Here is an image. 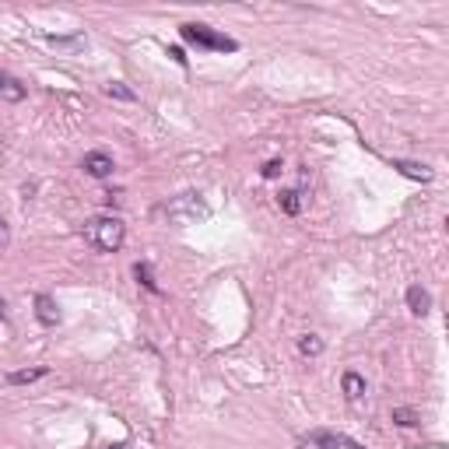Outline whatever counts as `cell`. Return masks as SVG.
Instances as JSON below:
<instances>
[{
	"label": "cell",
	"instance_id": "6da1fadb",
	"mask_svg": "<svg viewBox=\"0 0 449 449\" xmlns=\"http://www.w3.org/2000/svg\"><path fill=\"white\" fill-rule=\"evenodd\" d=\"M84 239L98 249V253H116L126 239V225L119 218H95L84 225Z\"/></svg>",
	"mask_w": 449,
	"mask_h": 449
},
{
	"label": "cell",
	"instance_id": "7a4b0ae2",
	"mask_svg": "<svg viewBox=\"0 0 449 449\" xmlns=\"http://www.w3.org/2000/svg\"><path fill=\"white\" fill-rule=\"evenodd\" d=\"M207 214H211V207L204 204L200 193H179V197H172V200L165 204V218H169L172 225H179V228L197 225V221H204Z\"/></svg>",
	"mask_w": 449,
	"mask_h": 449
},
{
	"label": "cell",
	"instance_id": "3957f363",
	"mask_svg": "<svg viewBox=\"0 0 449 449\" xmlns=\"http://www.w3.org/2000/svg\"><path fill=\"white\" fill-rule=\"evenodd\" d=\"M179 32H183V39H186V42H193V46H200V49H218V53H235V49H239V42H235V39L218 35L214 28L197 25V21H186Z\"/></svg>",
	"mask_w": 449,
	"mask_h": 449
},
{
	"label": "cell",
	"instance_id": "277c9868",
	"mask_svg": "<svg viewBox=\"0 0 449 449\" xmlns=\"http://www.w3.org/2000/svg\"><path fill=\"white\" fill-rule=\"evenodd\" d=\"M81 169H84L91 179H105V176H112L116 162H112V155H105V151H88L84 162H81Z\"/></svg>",
	"mask_w": 449,
	"mask_h": 449
},
{
	"label": "cell",
	"instance_id": "5b68a950",
	"mask_svg": "<svg viewBox=\"0 0 449 449\" xmlns=\"http://www.w3.org/2000/svg\"><path fill=\"white\" fill-rule=\"evenodd\" d=\"M35 316L42 327H56L60 323V306L53 295H35Z\"/></svg>",
	"mask_w": 449,
	"mask_h": 449
},
{
	"label": "cell",
	"instance_id": "8992f818",
	"mask_svg": "<svg viewBox=\"0 0 449 449\" xmlns=\"http://www.w3.org/2000/svg\"><path fill=\"white\" fill-rule=\"evenodd\" d=\"M408 309H411L415 316H429V309H432V295H429L422 285H411V288H408Z\"/></svg>",
	"mask_w": 449,
	"mask_h": 449
},
{
	"label": "cell",
	"instance_id": "52a82bcc",
	"mask_svg": "<svg viewBox=\"0 0 449 449\" xmlns=\"http://www.w3.org/2000/svg\"><path fill=\"white\" fill-rule=\"evenodd\" d=\"M313 443H316L320 449H365V446H358L355 439L337 436V432H316V436H313Z\"/></svg>",
	"mask_w": 449,
	"mask_h": 449
},
{
	"label": "cell",
	"instance_id": "ba28073f",
	"mask_svg": "<svg viewBox=\"0 0 449 449\" xmlns=\"http://www.w3.org/2000/svg\"><path fill=\"white\" fill-rule=\"evenodd\" d=\"M341 390H344V397H348V401H362V397H365V379H362L358 372H344Z\"/></svg>",
	"mask_w": 449,
	"mask_h": 449
},
{
	"label": "cell",
	"instance_id": "9c48e42d",
	"mask_svg": "<svg viewBox=\"0 0 449 449\" xmlns=\"http://www.w3.org/2000/svg\"><path fill=\"white\" fill-rule=\"evenodd\" d=\"M393 169H401L408 179H422V183H429V179H432V169H429V165H418V162H401V158H397V162H393Z\"/></svg>",
	"mask_w": 449,
	"mask_h": 449
},
{
	"label": "cell",
	"instance_id": "30bf717a",
	"mask_svg": "<svg viewBox=\"0 0 449 449\" xmlns=\"http://www.w3.org/2000/svg\"><path fill=\"white\" fill-rule=\"evenodd\" d=\"M46 372H49L46 365H35V369H21V372H11V376H7V383H11V386H25V383H35V379H42Z\"/></svg>",
	"mask_w": 449,
	"mask_h": 449
},
{
	"label": "cell",
	"instance_id": "8fae6325",
	"mask_svg": "<svg viewBox=\"0 0 449 449\" xmlns=\"http://www.w3.org/2000/svg\"><path fill=\"white\" fill-rule=\"evenodd\" d=\"M0 98L4 102H21L25 98V88H21V81H14V77H0Z\"/></svg>",
	"mask_w": 449,
	"mask_h": 449
},
{
	"label": "cell",
	"instance_id": "7c38bea8",
	"mask_svg": "<svg viewBox=\"0 0 449 449\" xmlns=\"http://www.w3.org/2000/svg\"><path fill=\"white\" fill-rule=\"evenodd\" d=\"M278 204H281L285 214H299V211H302V193H299V190H281V193H278Z\"/></svg>",
	"mask_w": 449,
	"mask_h": 449
},
{
	"label": "cell",
	"instance_id": "4fadbf2b",
	"mask_svg": "<svg viewBox=\"0 0 449 449\" xmlns=\"http://www.w3.org/2000/svg\"><path fill=\"white\" fill-rule=\"evenodd\" d=\"M299 351L306 358H316V355H323V341L316 334H306V337H299Z\"/></svg>",
	"mask_w": 449,
	"mask_h": 449
},
{
	"label": "cell",
	"instance_id": "5bb4252c",
	"mask_svg": "<svg viewBox=\"0 0 449 449\" xmlns=\"http://www.w3.org/2000/svg\"><path fill=\"white\" fill-rule=\"evenodd\" d=\"M390 418H393L401 429H415V425H418V411H411V408H393Z\"/></svg>",
	"mask_w": 449,
	"mask_h": 449
},
{
	"label": "cell",
	"instance_id": "9a60e30c",
	"mask_svg": "<svg viewBox=\"0 0 449 449\" xmlns=\"http://www.w3.org/2000/svg\"><path fill=\"white\" fill-rule=\"evenodd\" d=\"M105 95H109V98H119V102H134V98H137L123 81H109V84H105Z\"/></svg>",
	"mask_w": 449,
	"mask_h": 449
},
{
	"label": "cell",
	"instance_id": "2e32d148",
	"mask_svg": "<svg viewBox=\"0 0 449 449\" xmlns=\"http://www.w3.org/2000/svg\"><path fill=\"white\" fill-rule=\"evenodd\" d=\"M134 274H137V281H141L148 292H155V295H158V285H155V278H151V267H148V263H137V267H134Z\"/></svg>",
	"mask_w": 449,
	"mask_h": 449
},
{
	"label": "cell",
	"instance_id": "e0dca14e",
	"mask_svg": "<svg viewBox=\"0 0 449 449\" xmlns=\"http://www.w3.org/2000/svg\"><path fill=\"white\" fill-rule=\"evenodd\" d=\"M49 46H60V49H74V46H84V35H49Z\"/></svg>",
	"mask_w": 449,
	"mask_h": 449
},
{
	"label": "cell",
	"instance_id": "ac0fdd59",
	"mask_svg": "<svg viewBox=\"0 0 449 449\" xmlns=\"http://www.w3.org/2000/svg\"><path fill=\"white\" fill-rule=\"evenodd\" d=\"M281 172H285V162H281V158H271V162L263 165V179H278Z\"/></svg>",
	"mask_w": 449,
	"mask_h": 449
},
{
	"label": "cell",
	"instance_id": "d6986e66",
	"mask_svg": "<svg viewBox=\"0 0 449 449\" xmlns=\"http://www.w3.org/2000/svg\"><path fill=\"white\" fill-rule=\"evenodd\" d=\"M11 242V232H7V221H4V214H0V249Z\"/></svg>",
	"mask_w": 449,
	"mask_h": 449
},
{
	"label": "cell",
	"instance_id": "ffe728a7",
	"mask_svg": "<svg viewBox=\"0 0 449 449\" xmlns=\"http://www.w3.org/2000/svg\"><path fill=\"white\" fill-rule=\"evenodd\" d=\"M169 56H172L176 63H183V67H186V56H183V49H179V46H172V49H169Z\"/></svg>",
	"mask_w": 449,
	"mask_h": 449
},
{
	"label": "cell",
	"instance_id": "44dd1931",
	"mask_svg": "<svg viewBox=\"0 0 449 449\" xmlns=\"http://www.w3.org/2000/svg\"><path fill=\"white\" fill-rule=\"evenodd\" d=\"M299 449H320V446H316L313 439H302V443H299Z\"/></svg>",
	"mask_w": 449,
	"mask_h": 449
},
{
	"label": "cell",
	"instance_id": "7402d4cb",
	"mask_svg": "<svg viewBox=\"0 0 449 449\" xmlns=\"http://www.w3.org/2000/svg\"><path fill=\"white\" fill-rule=\"evenodd\" d=\"M0 320H4V299H0Z\"/></svg>",
	"mask_w": 449,
	"mask_h": 449
},
{
	"label": "cell",
	"instance_id": "603a6c76",
	"mask_svg": "<svg viewBox=\"0 0 449 449\" xmlns=\"http://www.w3.org/2000/svg\"><path fill=\"white\" fill-rule=\"evenodd\" d=\"M109 449H126V446H109Z\"/></svg>",
	"mask_w": 449,
	"mask_h": 449
},
{
	"label": "cell",
	"instance_id": "cb8c5ba5",
	"mask_svg": "<svg viewBox=\"0 0 449 449\" xmlns=\"http://www.w3.org/2000/svg\"><path fill=\"white\" fill-rule=\"evenodd\" d=\"M0 77H4V74H0Z\"/></svg>",
	"mask_w": 449,
	"mask_h": 449
}]
</instances>
